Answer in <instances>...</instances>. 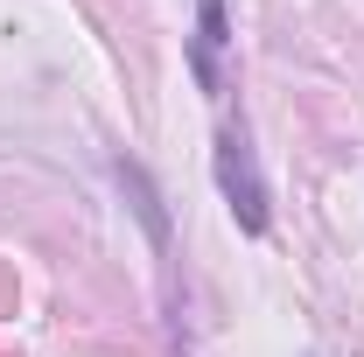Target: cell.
<instances>
[{
  "label": "cell",
  "instance_id": "1",
  "mask_svg": "<svg viewBox=\"0 0 364 357\" xmlns=\"http://www.w3.org/2000/svg\"><path fill=\"white\" fill-rule=\"evenodd\" d=\"M218 182H225V196H231V218L245 224V231H267V182H259V169H252L245 134L218 140Z\"/></svg>",
  "mask_w": 364,
  "mask_h": 357
},
{
  "label": "cell",
  "instance_id": "2",
  "mask_svg": "<svg viewBox=\"0 0 364 357\" xmlns=\"http://www.w3.org/2000/svg\"><path fill=\"white\" fill-rule=\"evenodd\" d=\"M225 43H231L225 0H196V43H189V63H196V78H203L210 91L225 85Z\"/></svg>",
  "mask_w": 364,
  "mask_h": 357
}]
</instances>
